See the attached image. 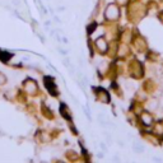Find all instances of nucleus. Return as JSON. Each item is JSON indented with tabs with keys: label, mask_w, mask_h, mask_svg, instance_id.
<instances>
[{
	"label": "nucleus",
	"mask_w": 163,
	"mask_h": 163,
	"mask_svg": "<svg viewBox=\"0 0 163 163\" xmlns=\"http://www.w3.org/2000/svg\"><path fill=\"white\" fill-rule=\"evenodd\" d=\"M24 88L27 92H30V93H35L37 91V84L35 83V82L32 79H28L27 82H24Z\"/></svg>",
	"instance_id": "3"
},
{
	"label": "nucleus",
	"mask_w": 163,
	"mask_h": 163,
	"mask_svg": "<svg viewBox=\"0 0 163 163\" xmlns=\"http://www.w3.org/2000/svg\"><path fill=\"white\" fill-rule=\"evenodd\" d=\"M159 18H161V21H162V22H163V13H162V14H161V16H159Z\"/></svg>",
	"instance_id": "18"
},
{
	"label": "nucleus",
	"mask_w": 163,
	"mask_h": 163,
	"mask_svg": "<svg viewBox=\"0 0 163 163\" xmlns=\"http://www.w3.org/2000/svg\"><path fill=\"white\" fill-rule=\"evenodd\" d=\"M45 86L47 87V89L50 91V93H52V94H56V93H58V92H55V91H56L55 83L52 82L51 78H45Z\"/></svg>",
	"instance_id": "6"
},
{
	"label": "nucleus",
	"mask_w": 163,
	"mask_h": 163,
	"mask_svg": "<svg viewBox=\"0 0 163 163\" xmlns=\"http://www.w3.org/2000/svg\"><path fill=\"white\" fill-rule=\"evenodd\" d=\"M119 17V8L115 4H110L106 9V18L108 21H115Z\"/></svg>",
	"instance_id": "1"
},
{
	"label": "nucleus",
	"mask_w": 163,
	"mask_h": 163,
	"mask_svg": "<svg viewBox=\"0 0 163 163\" xmlns=\"http://www.w3.org/2000/svg\"><path fill=\"white\" fill-rule=\"evenodd\" d=\"M60 110H61V114H63L64 117H66L68 120H70V112H69V108H68L65 105H61Z\"/></svg>",
	"instance_id": "7"
},
{
	"label": "nucleus",
	"mask_w": 163,
	"mask_h": 163,
	"mask_svg": "<svg viewBox=\"0 0 163 163\" xmlns=\"http://www.w3.org/2000/svg\"><path fill=\"white\" fill-rule=\"evenodd\" d=\"M139 41H135V46L138 49H145V41L143 38H138Z\"/></svg>",
	"instance_id": "11"
},
{
	"label": "nucleus",
	"mask_w": 163,
	"mask_h": 163,
	"mask_svg": "<svg viewBox=\"0 0 163 163\" xmlns=\"http://www.w3.org/2000/svg\"><path fill=\"white\" fill-rule=\"evenodd\" d=\"M133 149H134L135 153H143V152H144V147H143L140 143H134Z\"/></svg>",
	"instance_id": "8"
},
{
	"label": "nucleus",
	"mask_w": 163,
	"mask_h": 163,
	"mask_svg": "<svg viewBox=\"0 0 163 163\" xmlns=\"http://www.w3.org/2000/svg\"><path fill=\"white\" fill-rule=\"evenodd\" d=\"M61 41H63L64 44H68V42H69V41H68V38H66V37H61Z\"/></svg>",
	"instance_id": "14"
},
{
	"label": "nucleus",
	"mask_w": 163,
	"mask_h": 163,
	"mask_svg": "<svg viewBox=\"0 0 163 163\" xmlns=\"http://www.w3.org/2000/svg\"><path fill=\"white\" fill-rule=\"evenodd\" d=\"M158 107V101H149L148 102V110L149 111H154Z\"/></svg>",
	"instance_id": "9"
},
{
	"label": "nucleus",
	"mask_w": 163,
	"mask_h": 163,
	"mask_svg": "<svg viewBox=\"0 0 163 163\" xmlns=\"http://www.w3.org/2000/svg\"><path fill=\"white\" fill-rule=\"evenodd\" d=\"M116 2H117L119 4H121V5H125V4L128 3V0H116Z\"/></svg>",
	"instance_id": "13"
},
{
	"label": "nucleus",
	"mask_w": 163,
	"mask_h": 163,
	"mask_svg": "<svg viewBox=\"0 0 163 163\" xmlns=\"http://www.w3.org/2000/svg\"><path fill=\"white\" fill-rule=\"evenodd\" d=\"M64 9H65V8H64V7H60V8H59V9H58V10H59V12H64Z\"/></svg>",
	"instance_id": "16"
},
{
	"label": "nucleus",
	"mask_w": 163,
	"mask_h": 163,
	"mask_svg": "<svg viewBox=\"0 0 163 163\" xmlns=\"http://www.w3.org/2000/svg\"><path fill=\"white\" fill-rule=\"evenodd\" d=\"M96 46H97V49L101 51V52H106L107 51V49H108V46H107V42H106V40L105 38H98V40H96Z\"/></svg>",
	"instance_id": "4"
},
{
	"label": "nucleus",
	"mask_w": 163,
	"mask_h": 163,
	"mask_svg": "<svg viewBox=\"0 0 163 163\" xmlns=\"http://www.w3.org/2000/svg\"><path fill=\"white\" fill-rule=\"evenodd\" d=\"M5 82H7V77H5L4 74H2V73H0V86H2V84H4Z\"/></svg>",
	"instance_id": "12"
},
{
	"label": "nucleus",
	"mask_w": 163,
	"mask_h": 163,
	"mask_svg": "<svg viewBox=\"0 0 163 163\" xmlns=\"http://www.w3.org/2000/svg\"><path fill=\"white\" fill-rule=\"evenodd\" d=\"M97 98L100 102H103V103H108L110 102V96H108V93L103 89H98L97 92Z\"/></svg>",
	"instance_id": "2"
},
{
	"label": "nucleus",
	"mask_w": 163,
	"mask_h": 163,
	"mask_svg": "<svg viewBox=\"0 0 163 163\" xmlns=\"http://www.w3.org/2000/svg\"><path fill=\"white\" fill-rule=\"evenodd\" d=\"M101 148L103 149V151H106V145H105V143H101Z\"/></svg>",
	"instance_id": "15"
},
{
	"label": "nucleus",
	"mask_w": 163,
	"mask_h": 163,
	"mask_svg": "<svg viewBox=\"0 0 163 163\" xmlns=\"http://www.w3.org/2000/svg\"><path fill=\"white\" fill-rule=\"evenodd\" d=\"M140 120H142V124L144 126H151L152 125V122H153V119L151 115H148L147 112H144L142 116H140Z\"/></svg>",
	"instance_id": "5"
},
{
	"label": "nucleus",
	"mask_w": 163,
	"mask_h": 163,
	"mask_svg": "<svg viewBox=\"0 0 163 163\" xmlns=\"http://www.w3.org/2000/svg\"><path fill=\"white\" fill-rule=\"evenodd\" d=\"M154 133L158 134V135H163V122H158V124L156 125Z\"/></svg>",
	"instance_id": "10"
},
{
	"label": "nucleus",
	"mask_w": 163,
	"mask_h": 163,
	"mask_svg": "<svg viewBox=\"0 0 163 163\" xmlns=\"http://www.w3.org/2000/svg\"><path fill=\"white\" fill-rule=\"evenodd\" d=\"M114 161H117V162H119V161H120V158H119L117 156H115V157H114Z\"/></svg>",
	"instance_id": "17"
}]
</instances>
